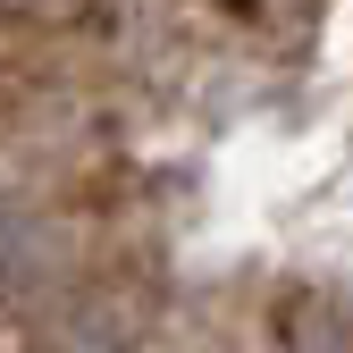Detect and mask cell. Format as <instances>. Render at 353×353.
<instances>
[{"mask_svg": "<svg viewBox=\"0 0 353 353\" xmlns=\"http://www.w3.org/2000/svg\"><path fill=\"white\" fill-rule=\"evenodd\" d=\"M34 270H42V219L17 210V202H0V294H17Z\"/></svg>", "mask_w": 353, "mask_h": 353, "instance_id": "obj_1", "label": "cell"}, {"mask_svg": "<svg viewBox=\"0 0 353 353\" xmlns=\"http://www.w3.org/2000/svg\"><path fill=\"white\" fill-rule=\"evenodd\" d=\"M303 353H353V312L345 303H328V312L303 320Z\"/></svg>", "mask_w": 353, "mask_h": 353, "instance_id": "obj_2", "label": "cell"}]
</instances>
